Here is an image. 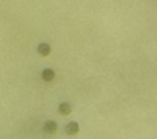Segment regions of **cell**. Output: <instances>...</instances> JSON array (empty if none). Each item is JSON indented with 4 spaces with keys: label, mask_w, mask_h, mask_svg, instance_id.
Listing matches in <instances>:
<instances>
[{
    "label": "cell",
    "mask_w": 157,
    "mask_h": 139,
    "mask_svg": "<svg viewBox=\"0 0 157 139\" xmlns=\"http://www.w3.org/2000/svg\"><path fill=\"white\" fill-rule=\"evenodd\" d=\"M37 50H38V52L40 54V55H48L49 52H50V45L49 44H47V43H40L39 45H38V48H37Z\"/></svg>",
    "instance_id": "obj_1"
},
{
    "label": "cell",
    "mask_w": 157,
    "mask_h": 139,
    "mask_svg": "<svg viewBox=\"0 0 157 139\" xmlns=\"http://www.w3.org/2000/svg\"><path fill=\"white\" fill-rule=\"evenodd\" d=\"M44 130L45 132H48V133H54L55 130H56V128H58V126H56V123L54 122V121H47L45 123H44Z\"/></svg>",
    "instance_id": "obj_2"
},
{
    "label": "cell",
    "mask_w": 157,
    "mask_h": 139,
    "mask_svg": "<svg viewBox=\"0 0 157 139\" xmlns=\"http://www.w3.org/2000/svg\"><path fill=\"white\" fill-rule=\"evenodd\" d=\"M65 132L67 134H75L78 132V124L76 122H70L66 127H65Z\"/></svg>",
    "instance_id": "obj_3"
},
{
    "label": "cell",
    "mask_w": 157,
    "mask_h": 139,
    "mask_svg": "<svg viewBox=\"0 0 157 139\" xmlns=\"http://www.w3.org/2000/svg\"><path fill=\"white\" fill-rule=\"evenodd\" d=\"M42 78H43L44 80H47V82L52 80V79L54 78V71H53L52 68H45V70H43V72H42Z\"/></svg>",
    "instance_id": "obj_4"
},
{
    "label": "cell",
    "mask_w": 157,
    "mask_h": 139,
    "mask_svg": "<svg viewBox=\"0 0 157 139\" xmlns=\"http://www.w3.org/2000/svg\"><path fill=\"white\" fill-rule=\"evenodd\" d=\"M59 112L63 115H69L71 112V105L67 102H61L59 105Z\"/></svg>",
    "instance_id": "obj_5"
}]
</instances>
